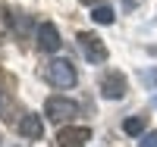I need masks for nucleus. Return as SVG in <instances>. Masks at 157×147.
<instances>
[{
    "instance_id": "nucleus-12",
    "label": "nucleus",
    "mask_w": 157,
    "mask_h": 147,
    "mask_svg": "<svg viewBox=\"0 0 157 147\" xmlns=\"http://www.w3.org/2000/svg\"><path fill=\"white\" fill-rule=\"evenodd\" d=\"M82 3H88L91 9H94V3H101V0H82Z\"/></svg>"
},
{
    "instance_id": "nucleus-6",
    "label": "nucleus",
    "mask_w": 157,
    "mask_h": 147,
    "mask_svg": "<svg viewBox=\"0 0 157 147\" xmlns=\"http://www.w3.org/2000/svg\"><path fill=\"white\" fill-rule=\"evenodd\" d=\"M60 31H57V25L54 22H44V25H38V47L47 50V53H57L60 50Z\"/></svg>"
},
{
    "instance_id": "nucleus-11",
    "label": "nucleus",
    "mask_w": 157,
    "mask_h": 147,
    "mask_svg": "<svg viewBox=\"0 0 157 147\" xmlns=\"http://www.w3.org/2000/svg\"><path fill=\"white\" fill-rule=\"evenodd\" d=\"M6 13H10V9L0 3V38H3V35H6V28H10V16H6Z\"/></svg>"
},
{
    "instance_id": "nucleus-3",
    "label": "nucleus",
    "mask_w": 157,
    "mask_h": 147,
    "mask_svg": "<svg viewBox=\"0 0 157 147\" xmlns=\"http://www.w3.org/2000/svg\"><path fill=\"white\" fill-rule=\"evenodd\" d=\"M126 91H129V82H126V75L123 72H107L101 78V94L107 97V100H123L126 97Z\"/></svg>"
},
{
    "instance_id": "nucleus-13",
    "label": "nucleus",
    "mask_w": 157,
    "mask_h": 147,
    "mask_svg": "<svg viewBox=\"0 0 157 147\" xmlns=\"http://www.w3.org/2000/svg\"><path fill=\"white\" fill-rule=\"evenodd\" d=\"M0 106H3V97H0Z\"/></svg>"
},
{
    "instance_id": "nucleus-9",
    "label": "nucleus",
    "mask_w": 157,
    "mask_h": 147,
    "mask_svg": "<svg viewBox=\"0 0 157 147\" xmlns=\"http://www.w3.org/2000/svg\"><path fill=\"white\" fill-rule=\"evenodd\" d=\"M91 19H94L98 25H110L113 22V9L110 6H94L91 9Z\"/></svg>"
},
{
    "instance_id": "nucleus-10",
    "label": "nucleus",
    "mask_w": 157,
    "mask_h": 147,
    "mask_svg": "<svg viewBox=\"0 0 157 147\" xmlns=\"http://www.w3.org/2000/svg\"><path fill=\"white\" fill-rule=\"evenodd\" d=\"M138 147H157V131H145L138 141Z\"/></svg>"
},
{
    "instance_id": "nucleus-7",
    "label": "nucleus",
    "mask_w": 157,
    "mask_h": 147,
    "mask_svg": "<svg viewBox=\"0 0 157 147\" xmlns=\"http://www.w3.org/2000/svg\"><path fill=\"white\" fill-rule=\"evenodd\" d=\"M19 135L22 138H41L44 135V122H41V116H35V113H25L22 119H19Z\"/></svg>"
},
{
    "instance_id": "nucleus-2",
    "label": "nucleus",
    "mask_w": 157,
    "mask_h": 147,
    "mask_svg": "<svg viewBox=\"0 0 157 147\" xmlns=\"http://www.w3.org/2000/svg\"><path fill=\"white\" fill-rule=\"evenodd\" d=\"M75 113H78V106L69 97H50L44 103V116L50 119V122H66V119H72Z\"/></svg>"
},
{
    "instance_id": "nucleus-8",
    "label": "nucleus",
    "mask_w": 157,
    "mask_h": 147,
    "mask_svg": "<svg viewBox=\"0 0 157 147\" xmlns=\"http://www.w3.org/2000/svg\"><path fill=\"white\" fill-rule=\"evenodd\" d=\"M145 128H148V116H129L123 122L126 135H145Z\"/></svg>"
},
{
    "instance_id": "nucleus-5",
    "label": "nucleus",
    "mask_w": 157,
    "mask_h": 147,
    "mask_svg": "<svg viewBox=\"0 0 157 147\" xmlns=\"http://www.w3.org/2000/svg\"><path fill=\"white\" fill-rule=\"evenodd\" d=\"M91 141V128L85 125H69L57 135V147H85Z\"/></svg>"
},
{
    "instance_id": "nucleus-4",
    "label": "nucleus",
    "mask_w": 157,
    "mask_h": 147,
    "mask_svg": "<svg viewBox=\"0 0 157 147\" xmlns=\"http://www.w3.org/2000/svg\"><path fill=\"white\" fill-rule=\"evenodd\" d=\"M78 47H82V53H85L88 63H104V60H107V47H104V41L98 35H91V31L78 35Z\"/></svg>"
},
{
    "instance_id": "nucleus-1",
    "label": "nucleus",
    "mask_w": 157,
    "mask_h": 147,
    "mask_svg": "<svg viewBox=\"0 0 157 147\" xmlns=\"http://www.w3.org/2000/svg\"><path fill=\"white\" fill-rule=\"evenodd\" d=\"M44 78L54 88H72L78 82V75H75V66L69 60H54V63H47V69H44Z\"/></svg>"
}]
</instances>
